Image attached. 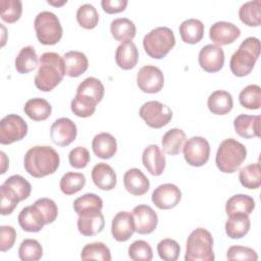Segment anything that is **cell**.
Masks as SVG:
<instances>
[{
  "label": "cell",
  "instance_id": "6da1fadb",
  "mask_svg": "<svg viewBox=\"0 0 261 261\" xmlns=\"http://www.w3.org/2000/svg\"><path fill=\"white\" fill-rule=\"evenodd\" d=\"M60 164L59 154L50 146H35L24 155L25 171L37 178L54 173Z\"/></svg>",
  "mask_w": 261,
  "mask_h": 261
},
{
  "label": "cell",
  "instance_id": "7a4b0ae2",
  "mask_svg": "<svg viewBox=\"0 0 261 261\" xmlns=\"http://www.w3.org/2000/svg\"><path fill=\"white\" fill-rule=\"evenodd\" d=\"M65 75L63 58L56 52H45L39 58L35 86L43 92L52 91Z\"/></svg>",
  "mask_w": 261,
  "mask_h": 261
},
{
  "label": "cell",
  "instance_id": "3957f363",
  "mask_svg": "<svg viewBox=\"0 0 261 261\" xmlns=\"http://www.w3.org/2000/svg\"><path fill=\"white\" fill-rule=\"evenodd\" d=\"M260 55V41L255 37L246 38L231 55L229 67L236 76L248 75L254 68Z\"/></svg>",
  "mask_w": 261,
  "mask_h": 261
},
{
  "label": "cell",
  "instance_id": "277c9868",
  "mask_svg": "<svg viewBox=\"0 0 261 261\" xmlns=\"http://www.w3.org/2000/svg\"><path fill=\"white\" fill-rule=\"evenodd\" d=\"M247 157L246 147L239 141L228 138L223 140L216 152L215 162L223 173L236 172Z\"/></svg>",
  "mask_w": 261,
  "mask_h": 261
},
{
  "label": "cell",
  "instance_id": "5b68a950",
  "mask_svg": "<svg viewBox=\"0 0 261 261\" xmlns=\"http://www.w3.org/2000/svg\"><path fill=\"white\" fill-rule=\"evenodd\" d=\"M213 238L209 230L203 227L194 229L187 240L186 261H213Z\"/></svg>",
  "mask_w": 261,
  "mask_h": 261
},
{
  "label": "cell",
  "instance_id": "8992f818",
  "mask_svg": "<svg viewBox=\"0 0 261 261\" xmlns=\"http://www.w3.org/2000/svg\"><path fill=\"white\" fill-rule=\"evenodd\" d=\"M175 45V37L171 29L158 27L150 31L143 39L145 52L154 59L164 58Z\"/></svg>",
  "mask_w": 261,
  "mask_h": 261
},
{
  "label": "cell",
  "instance_id": "52a82bcc",
  "mask_svg": "<svg viewBox=\"0 0 261 261\" xmlns=\"http://www.w3.org/2000/svg\"><path fill=\"white\" fill-rule=\"evenodd\" d=\"M34 28L39 42L43 45H54L62 37V27L59 18L51 11H41L37 14Z\"/></svg>",
  "mask_w": 261,
  "mask_h": 261
},
{
  "label": "cell",
  "instance_id": "ba28073f",
  "mask_svg": "<svg viewBox=\"0 0 261 261\" xmlns=\"http://www.w3.org/2000/svg\"><path fill=\"white\" fill-rule=\"evenodd\" d=\"M139 114L146 124L152 128L163 127L172 118L171 109L167 105L155 100L144 103L140 108Z\"/></svg>",
  "mask_w": 261,
  "mask_h": 261
},
{
  "label": "cell",
  "instance_id": "9c48e42d",
  "mask_svg": "<svg viewBox=\"0 0 261 261\" xmlns=\"http://www.w3.org/2000/svg\"><path fill=\"white\" fill-rule=\"evenodd\" d=\"M28 134V124L17 114H8L0 121V143L9 145L22 140Z\"/></svg>",
  "mask_w": 261,
  "mask_h": 261
},
{
  "label": "cell",
  "instance_id": "30bf717a",
  "mask_svg": "<svg viewBox=\"0 0 261 261\" xmlns=\"http://www.w3.org/2000/svg\"><path fill=\"white\" fill-rule=\"evenodd\" d=\"M182 152L188 164L196 167L203 166L209 159L210 145L203 137H192L185 143Z\"/></svg>",
  "mask_w": 261,
  "mask_h": 261
},
{
  "label": "cell",
  "instance_id": "8fae6325",
  "mask_svg": "<svg viewBox=\"0 0 261 261\" xmlns=\"http://www.w3.org/2000/svg\"><path fill=\"white\" fill-rule=\"evenodd\" d=\"M139 89L148 94H155L161 91L164 85V75L161 69L155 65H144L137 74Z\"/></svg>",
  "mask_w": 261,
  "mask_h": 261
},
{
  "label": "cell",
  "instance_id": "7c38bea8",
  "mask_svg": "<svg viewBox=\"0 0 261 261\" xmlns=\"http://www.w3.org/2000/svg\"><path fill=\"white\" fill-rule=\"evenodd\" d=\"M77 218V229L85 237H93L101 232L105 225L101 209L92 208L82 211Z\"/></svg>",
  "mask_w": 261,
  "mask_h": 261
},
{
  "label": "cell",
  "instance_id": "4fadbf2b",
  "mask_svg": "<svg viewBox=\"0 0 261 261\" xmlns=\"http://www.w3.org/2000/svg\"><path fill=\"white\" fill-rule=\"evenodd\" d=\"M77 135L75 123L67 118L61 117L56 119L50 127V138L52 142L60 147H66L71 144Z\"/></svg>",
  "mask_w": 261,
  "mask_h": 261
},
{
  "label": "cell",
  "instance_id": "5bb4252c",
  "mask_svg": "<svg viewBox=\"0 0 261 261\" xmlns=\"http://www.w3.org/2000/svg\"><path fill=\"white\" fill-rule=\"evenodd\" d=\"M181 199V192L173 184H163L158 186L152 193V202L162 210L175 207Z\"/></svg>",
  "mask_w": 261,
  "mask_h": 261
},
{
  "label": "cell",
  "instance_id": "9a60e30c",
  "mask_svg": "<svg viewBox=\"0 0 261 261\" xmlns=\"http://www.w3.org/2000/svg\"><path fill=\"white\" fill-rule=\"evenodd\" d=\"M199 64L207 72L219 71L224 64V52L215 44L205 45L199 52Z\"/></svg>",
  "mask_w": 261,
  "mask_h": 261
},
{
  "label": "cell",
  "instance_id": "2e32d148",
  "mask_svg": "<svg viewBox=\"0 0 261 261\" xmlns=\"http://www.w3.org/2000/svg\"><path fill=\"white\" fill-rule=\"evenodd\" d=\"M132 214L135 220L136 231L140 234H149L155 230L158 223V216L149 205L136 206Z\"/></svg>",
  "mask_w": 261,
  "mask_h": 261
},
{
  "label": "cell",
  "instance_id": "e0dca14e",
  "mask_svg": "<svg viewBox=\"0 0 261 261\" xmlns=\"http://www.w3.org/2000/svg\"><path fill=\"white\" fill-rule=\"evenodd\" d=\"M136 231L135 220L132 213L120 211L114 215L111 222V233L117 242L127 241Z\"/></svg>",
  "mask_w": 261,
  "mask_h": 261
},
{
  "label": "cell",
  "instance_id": "ac0fdd59",
  "mask_svg": "<svg viewBox=\"0 0 261 261\" xmlns=\"http://www.w3.org/2000/svg\"><path fill=\"white\" fill-rule=\"evenodd\" d=\"M241 36V30L228 21H217L209 29V37L215 45H228Z\"/></svg>",
  "mask_w": 261,
  "mask_h": 261
},
{
  "label": "cell",
  "instance_id": "d6986e66",
  "mask_svg": "<svg viewBox=\"0 0 261 261\" xmlns=\"http://www.w3.org/2000/svg\"><path fill=\"white\" fill-rule=\"evenodd\" d=\"M142 161L145 168L155 176H159L163 173L166 165L165 156L160 148L155 145H149L146 147L142 154Z\"/></svg>",
  "mask_w": 261,
  "mask_h": 261
},
{
  "label": "cell",
  "instance_id": "ffe728a7",
  "mask_svg": "<svg viewBox=\"0 0 261 261\" xmlns=\"http://www.w3.org/2000/svg\"><path fill=\"white\" fill-rule=\"evenodd\" d=\"M17 220L19 226L28 232H38L46 224L42 212L34 204L22 208Z\"/></svg>",
  "mask_w": 261,
  "mask_h": 261
},
{
  "label": "cell",
  "instance_id": "44dd1931",
  "mask_svg": "<svg viewBox=\"0 0 261 261\" xmlns=\"http://www.w3.org/2000/svg\"><path fill=\"white\" fill-rule=\"evenodd\" d=\"M123 185L125 190L134 196L146 194L150 188L148 177L139 168H130L123 175Z\"/></svg>",
  "mask_w": 261,
  "mask_h": 261
},
{
  "label": "cell",
  "instance_id": "7402d4cb",
  "mask_svg": "<svg viewBox=\"0 0 261 261\" xmlns=\"http://www.w3.org/2000/svg\"><path fill=\"white\" fill-rule=\"evenodd\" d=\"M92 179L97 188L103 191H111L116 186V173L113 168L104 162L97 163L92 169Z\"/></svg>",
  "mask_w": 261,
  "mask_h": 261
},
{
  "label": "cell",
  "instance_id": "603a6c76",
  "mask_svg": "<svg viewBox=\"0 0 261 261\" xmlns=\"http://www.w3.org/2000/svg\"><path fill=\"white\" fill-rule=\"evenodd\" d=\"M236 133L245 139L260 137V116L240 114L233 120Z\"/></svg>",
  "mask_w": 261,
  "mask_h": 261
},
{
  "label": "cell",
  "instance_id": "cb8c5ba5",
  "mask_svg": "<svg viewBox=\"0 0 261 261\" xmlns=\"http://www.w3.org/2000/svg\"><path fill=\"white\" fill-rule=\"evenodd\" d=\"M62 58L65 68V74L70 77H77L88 69V58L81 51H68L64 53Z\"/></svg>",
  "mask_w": 261,
  "mask_h": 261
},
{
  "label": "cell",
  "instance_id": "d4e9b609",
  "mask_svg": "<svg viewBox=\"0 0 261 261\" xmlns=\"http://www.w3.org/2000/svg\"><path fill=\"white\" fill-rule=\"evenodd\" d=\"M138 60L139 52L133 41H126L117 46L115 51V61L120 68L124 70L132 69L137 65Z\"/></svg>",
  "mask_w": 261,
  "mask_h": 261
},
{
  "label": "cell",
  "instance_id": "484cf974",
  "mask_svg": "<svg viewBox=\"0 0 261 261\" xmlns=\"http://www.w3.org/2000/svg\"><path fill=\"white\" fill-rule=\"evenodd\" d=\"M92 149L97 157L101 159H109L116 153V139L109 133H100L93 138Z\"/></svg>",
  "mask_w": 261,
  "mask_h": 261
},
{
  "label": "cell",
  "instance_id": "4316f807",
  "mask_svg": "<svg viewBox=\"0 0 261 261\" xmlns=\"http://www.w3.org/2000/svg\"><path fill=\"white\" fill-rule=\"evenodd\" d=\"M209 110L216 115H224L230 112L233 106V100L230 93L223 90H217L210 94L207 100Z\"/></svg>",
  "mask_w": 261,
  "mask_h": 261
},
{
  "label": "cell",
  "instance_id": "83f0119b",
  "mask_svg": "<svg viewBox=\"0 0 261 261\" xmlns=\"http://www.w3.org/2000/svg\"><path fill=\"white\" fill-rule=\"evenodd\" d=\"M251 226V221L249 215L247 214H232L228 215V218L225 222V232L230 239H242L245 237Z\"/></svg>",
  "mask_w": 261,
  "mask_h": 261
},
{
  "label": "cell",
  "instance_id": "f1b7e54d",
  "mask_svg": "<svg viewBox=\"0 0 261 261\" xmlns=\"http://www.w3.org/2000/svg\"><path fill=\"white\" fill-rule=\"evenodd\" d=\"M181 40L188 44H197L204 37V24L200 19L189 18L179 24Z\"/></svg>",
  "mask_w": 261,
  "mask_h": 261
},
{
  "label": "cell",
  "instance_id": "f546056e",
  "mask_svg": "<svg viewBox=\"0 0 261 261\" xmlns=\"http://www.w3.org/2000/svg\"><path fill=\"white\" fill-rule=\"evenodd\" d=\"M110 32L112 37L118 42L132 41L136 36V24L127 17H118L111 21Z\"/></svg>",
  "mask_w": 261,
  "mask_h": 261
},
{
  "label": "cell",
  "instance_id": "4dcf8cb0",
  "mask_svg": "<svg viewBox=\"0 0 261 261\" xmlns=\"http://www.w3.org/2000/svg\"><path fill=\"white\" fill-rule=\"evenodd\" d=\"M24 113L35 121L46 120L52 112L51 104L43 98H32L23 107Z\"/></svg>",
  "mask_w": 261,
  "mask_h": 261
},
{
  "label": "cell",
  "instance_id": "1f68e13d",
  "mask_svg": "<svg viewBox=\"0 0 261 261\" xmlns=\"http://www.w3.org/2000/svg\"><path fill=\"white\" fill-rule=\"evenodd\" d=\"M255 208L254 199L245 194H238L230 197L225 204V212L228 215L232 214H247L250 215Z\"/></svg>",
  "mask_w": 261,
  "mask_h": 261
},
{
  "label": "cell",
  "instance_id": "d6a6232c",
  "mask_svg": "<svg viewBox=\"0 0 261 261\" xmlns=\"http://www.w3.org/2000/svg\"><path fill=\"white\" fill-rule=\"evenodd\" d=\"M186 142V134L180 128H171L167 130L161 140L163 151L171 156L177 155Z\"/></svg>",
  "mask_w": 261,
  "mask_h": 261
},
{
  "label": "cell",
  "instance_id": "836d02e7",
  "mask_svg": "<svg viewBox=\"0 0 261 261\" xmlns=\"http://www.w3.org/2000/svg\"><path fill=\"white\" fill-rule=\"evenodd\" d=\"M239 17L248 27H259L261 24V1L245 2L239 9Z\"/></svg>",
  "mask_w": 261,
  "mask_h": 261
},
{
  "label": "cell",
  "instance_id": "e575fe53",
  "mask_svg": "<svg viewBox=\"0 0 261 261\" xmlns=\"http://www.w3.org/2000/svg\"><path fill=\"white\" fill-rule=\"evenodd\" d=\"M39 59L36 50L33 46H25L18 52L14 65L19 73H29L34 70L38 65Z\"/></svg>",
  "mask_w": 261,
  "mask_h": 261
},
{
  "label": "cell",
  "instance_id": "d590c367",
  "mask_svg": "<svg viewBox=\"0 0 261 261\" xmlns=\"http://www.w3.org/2000/svg\"><path fill=\"white\" fill-rule=\"evenodd\" d=\"M239 179L243 187L249 190H256L261 185V168L260 163H252L240 170Z\"/></svg>",
  "mask_w": 261,
  "mask_h": 261
},
{
  "label": "cell",
  "instance_id": "8d00e7d4",
  "mask_svg": "<svg viewBox=\"0 0 261 261\" xmlns=\"http://www.w3.org/2000/svg\"><path fill=\"white\" fill-rule=\"evenodd\" d=\"M86 185V176L82 172L69 171L62 175L59 187L64 195H73L80 192Z\"/></svg>",
  "mask_w": 261,
  "mask_h": 261
},
{
  "label": "cell",
  "instance_id": "74e56055",
  "mask_svg": "<svg viewBox=\"0 0 261 261\" xmlns=\"http://www.w3.org/2000/svg\"><path fill=\"white\" fill-rule=\"evenodd\" d=\"M97 103L98 102L91 97L82 94H75L74 98L71 100L70 109L74 115L85 118L94 114Z\"/></svg>",
  "mask_w": 261,
  "mask_h": 261
},
{
  "label": "cell",
  "instance_id": "f35d334b",
  "mask_svg": "<svg viewBox=\"0 0 261 261\" xmlns=\"http://www.w3.org/2000/svg\"><path fill=\"white\" fill-rule=\"evenodd\" d=\"M240 104L250 110H257L261 106V88L258 85L245 87L239 95Z\"/></svg>",
  "mask_w": 261,
  "mask_h": 261
},
{
  "label": "cell",
  "instance_id": "ab89813d",
  "mask_svg": "<svg viewBox=\"0 0 261 261\" xmlns=\"http://www.w3.org/2000/svg\"><path fill=\"white\" fill-rule=\"evenodd\" d=\"M82 260H102V261H110L111 253L109 248L101 242H95L91 244H87L81 253Z\"/></svg>",
  "mask_w": 261,
  "mask_h": 261
},
{
  "label": "cell",
  "instance_id": "60d3db41",
  "mask_svg": "<svg viewBox=\"0 0 261 261\" xmlns=\"http://www.w3.org/2000/svg\"><path fill=\"white\" fill-rule=\"evenodd\" d=\"M76 94L91 97L99 103L104 96V86L97 77L89 76L77 86Z\"/></svg>",
  "mask_w": 261,
  "mask_h": 261
},
{
  "label": "cell",
  "instance_id": "b9f144b4",
  "mask_svg": "<svg viewBox=\"0 0 261 261\" xmlns=\"http://www.w3.org/2000/svg\"><path fill=\"white\" fill-rule=\"evenodd\" d=\"M18 256L21 261H38L43 256V248L37 240L25 239L19 245Z\"/></svg>",
  "mask_w": 261,
  "mask_h": 261
},
{
  "label": "cell",
  "instance_id": "7bdbcfd3",
  "mask_svg": "<svg viewBox=\"0 0 261 261\" xmlns=\"http://www.w3.org/2000/svg\"><path fill=\"white\" fill-rule=\"evenodd\" d=\"M76 20L81 27L87 30L94 29L99 21V14L95 6L85 3L77 8Z\"/></svg>",
  "mask_w": 261,
  "mask_h": 261
},
{
  "label": "cell",
  "instance_id": "ee69618b",
  "mask_svg": "<svg viewBox=\"0 0 261 261\" xmlns=\"http://www.w3.org/2000/svg\"><path fill=\"white\" fill-rule=\"evenodd\" d=\"M4 185L7 186L14 195L18 198L19 201H23L29 198L32 191L31 184L21 175L13 174L6 178Z\"/></svg>",
  "mask_w": 261,
  "mask_h": 261
},
{
  "label": "cell",
  "instance_id": "f6af8a7d",
  "mask_svg": "<svg viewBox=\"0 0 261 261\" xmlns=\"http://www.w3.org/2000/svg\"><path fill=\"white\" fill-rule=\"evenodd\" d=\"M1 18L12 23L19 19L22 12V3L20 0H1Z\"/></svg>",
  "mask_w": 261,
  "mask_h": 261
},
{
  "label": "cell",
  "instance_id": "bcb514c9",
  "mask_svg": "<svg viewBox=\"0 0 261 261\" xmlns=\"http://www.w3.org/2000/svg\"><path fill=\"white\" fill-rule=\"evenodd\" d=\"M128 257L134 261H151L153 258V251L146 241L138 240L129 245Z\"/></svg>",
  "mask_w": 261,
  "mask_h": 261
},
{
  "label": "cell",
  "instance_id": "7dc6e473",
  "mask_svg": "<svg viewBox=\"0 0 261 261\" xmlns=\"http://www.w3.org/2000/svg\"><path fill=\"white\" fill-rule=\"evenodd\" d=\"M157 252L162 260L175 261L179 256L180 247L172 239H163L157 245Z\"/></svg>",
  "mask_w": 261,
  "mask_h": 261
},
{
  "label": "cell",
  "instance_id": "c3c4849f",
  "mask_svg": "<svg viewBox=\"0 0 261 261\" xmlns=\"http://www.w3.org/2000/svg\"><path fill=\"white\" fill-rule=\"evenodd\" d=\"M92 208H103L102 199L93 193H87L73 201V210L76 214H80L82 211L92 209Z\"/></svg>",
  "mask_w": 261,
  "mask_h": 261
},
{
  "label": "cell",
  "instance_id": "681fc988",
  "mask_svg": "<svg viewBox=\"0 0 261 261\" xmlns=\"http://www.w3.org/2000/svg\"><path fill=\"white\" fill-rule=\"evenodd\" d=\"M0 199H1V214L8 215L13 212V210L17 207L18 198L14 195V193L4 184L0 186Z\"/></svg>",
  "mask_w": 261,
  "mask_h": 261
},
{
  "label": "cell",
  "instance_id": "f907efd6",
  "mask_svg": "<svg viewBox=\"0 0 261 261\" xmlns=\"http://www.w3.org/2000/svg\"><path fill=\"white\" fill-rule=\"evenodd\" d=\"M34 205L42 212L44 218H45V223L49 224L55 221L58 215V208L56 203L49 198H40L35 201Z\"/></svg>",
  "mask_w": 261,
  "mask_h": 261
},
{
  "label": "cell",
  "instance_id": "816d5d0a",
  "mask_svg": "<svg viewBox=\"0 0 261 261\" xmlns=\"http://www.w3.org/2000/svg\"><path fill=\"white\" fill-rule=\"evenodd\" d=\"M90 160H91L90 152L88 151V149L82 146H77L73 148L68 154L69 164L76 169L85 168L89 164Z\"/></svg>",
  "mask_w": 261,
  "mask_h": 261
},
{
  "label": "cell",
  "instance_id": "f5cc1de1",
  "mask_svg": "<svg viewBox=\"0 0 261 261\" xmlns=\"http://www.w3.org/2000/svg\"><path fill=\"white\" fill-rule=\"evenodd\" d=\"M228 260H258V255L255 250L244 246H231L226 252Z\"/></svg>",
  "mask_w": 261,
  "mask_h": 261
},
{
  "label": "cell",
  "instance_id": "db71d44e",
  "mask_svg": "<svg viewBox=\"0 0 261 261\" xmlns=\"http://www.w3.org/2000/svg\"><path fill=\"white\" fill-rule=\"evenodd\" d=\"M0 231V250L1 252H6L13 247L16 239V231L11 225H1Z\"/></svg>",
  "mask_w": 261,
  "mask_h": 261
},
{
  "label": "cell",
  "instance_id": "11a10c76",
  "mask_svg": "<svg viewBox=\"0 0 261 261\" xmlns=\"http://www.w3.org/2000/svg\"><path fill=\"white\" fill-rule=\"evenodd\" d=\"M127 0H102L101 6L106 13H118L126 8Z\"/></svg>",
  "mask_w": 261,
  "mask_h": 261
},
{
  "label": "cell",
  "instance_id": "9f6ffc18",
  "mask_svg": "<svg viewBox=\"0 0 261 261\" xmlns=\"http://www.w3.org/2000/svg\"><path fill=\"white\" fill-rule=\"evenodd\" d=\"M0 155H1V174L5 173L6 172V169L8 168V158L6 157L5 153L3 151L0 152Z\"/></svg>",
  "mask_w": 261,
  "mask_h": 261
},
{
  "label": "cell",
  "instance_id": "6f0895ef",
  "mask_svg": "<svg viewBox=\"0 0 261 261\" xmlns=\"http://www.w3.org/2000/svg\"><path fill=\"white\" fill-rule=\"evenodd\" d=\"M47 2H48V4H50V5H53V6H62V5H64V4H66V3H67V1H66V0H61V1H53V0H48Z\"/></svg>",
  "mask_w": 261,
  "mask_h": 261
}]
</instances>
